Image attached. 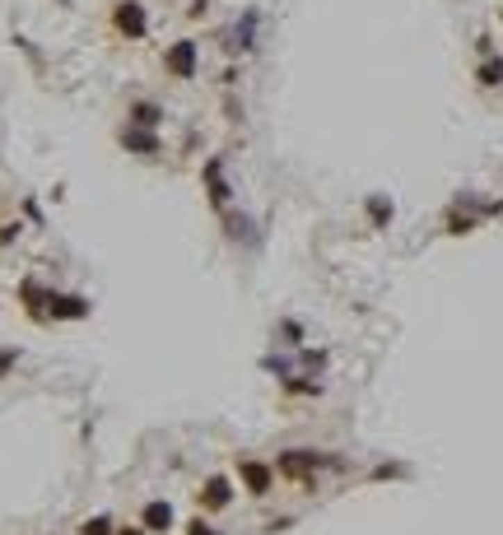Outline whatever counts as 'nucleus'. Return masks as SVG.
Segmentation results:
<instances>
[{
  "instance_id": "12",
  "label": "nucleus",
  "mask_w": 503,
  "mask_h": 535,
  "mask_svg": "<svg viewBox=\"0 0 503 535\" xmlns=\"http://www.w3.org/2000/svg\"><path fill=\"white\" fill-rule=\"evenodd\" d=\"M252 47H256V10L238 19V51H252Z\"/></svg>"
},
{
  "instance_id": "5",
  "label": "nucleus",
  "mask_w": 503,
  "mask_h": 535,
  "mask_svg": "<svg viewBox=\"0 0 503 535\" xmlns=\"http://www.w3.org/2000/svg\"><path fill=\"white\" fill-rule=\"evenodd\" d=\"M173 503L168 498H149V503L140 507V526H145V535H163V531H173Z\"/></svg>"
},
{
  "instance_id": "4",
  "label": "nucleus",
  "mask_w": 503,
  "mask_h": 535,
  "mask_svg": "<svg viewBox=\"0 0 503 535\" xmlns=\"http://www.w3.org/2000/svg\"><path fill=\"white\" fill-rule=\"evenodd\" d=\"M196 503H201V512H224V507L233 503V484H229L224 475H210L201 489H196Z\"/></svg>"
},
{
  "instance_id": "18",
  "label": "nucleus",
  "mask_w": 503,
  "mask_h": 535,
  "mask_svg": "<svg viewBox=\"0 0 503 535\" xmlns=\"http://www.w3.org/2000/svg\"><path fill=\"white\" fill-rule=\"evenodd\" d=\"M15 359H19V354H15V349H5V354H0V372H5V368L15 363Z\"/></svg>"
},
{
  "instance_id": "11",
  "label": "nucleus",
  "mask_w": 503,
  "mask_h": 535,
  "mask_svg": "<svg viewBox=\"0 0 503 535\" xmlns=\"http://www.w3.org/2000/svg\"><path fill=\"white\" fill-rule=\"evenodd\" d=\"M163 122V107L154 98H140V103H131V126H140V131H158Z\"/></svg>"
},
{
  "instance_id": "7",
  "label": "nucleus",
  "mask_w": 503,
  "mask_h": 535,
  "mask_svg": "<svg viewBox=\"0 0 503 535\" xmlns=\"http://www.w3.org/2000/svg\"><path fill=\"white\" fill-rule=\"evenodd\" d=\"M19 298H24V307H28L38 321L51 317V289H42L38 279H24V284H19Z\"/></svg>"
},
{
  "instance_id": "13",
  "label": "nucleus",
  "mask_w": 503,
  "mask_h": 535,
  "mask_svg": "<svg viewBox=\"0 0 503 535\" xmlns=\"http://www.w3.org/2000/svg\"><path fill=\"white\" fill-rule=\"evenodd\" d=\"M284 391H289V396H317L322 386H317L313 377H284Z\"/></svg>"
},
{
  "instance_id": "15",
  "label": "nucleus",
  "mask_w": 503,
  "mask_h": 535,
  "mask_svg": "<svg viewBox=\"0 0 503 535\" xmlns=\"http://www.w3.org/2000/svg\"><path fill=\"white\" fill-rule=\"evenodd\" d=\"M368 214H373V224H392V200L373 196V200H368Z\"/></svg>"
},
{
  "instance_id": "16",
  "label": "nucleus",
  "mask_w": 503,
  "mask_h": 535,
  "mask_svg": "<svg viewBox=\"0 0 503 535\" xmlns=\"http://www.w3.org/2000/svg\"><path fill=\"white\" fill-rule=\"evenodd\" d=\"M480 84H503V61H485V65H480Z\"/></svg>"
},
{
  "instance_id": "14",
  "label": "nucleus",
  "mask_w": 503,
  "mask_h": 535,
  "mask_svg": "<svg viewBox=\"0 0 503 535\" xmlns=\"http://www.w3.org/2000/svg\"><path fill=\"white\" fill-rule=\"evenodd\" d=\"M79 535H117V526H112V517H89L79 526Z\"/></svg>"
},
{
  "instance_id": "2",
  "label": "nucleus",
  "mask_w": 503,
  "mask_h": 535,
  "mask_svg": "<svg viewBox=\"0 0 503 535\" xmlns=\"http://www.w3.org/2000/svg\"><path fill=\"white\" fill-rule=\"evenodd\" d=\"M112 28L122 33L126 42H140L145 33H149V15H145L140 0H122L117 10H112Z\"/></svg>"
},
{
  "instance_id": "17",
  "label": "nucleus",
  "mask_w": 503,
  "mask_h": 535,
  "mask_svg": "<svg viewBox=\"0 0 503 535\" xmlns=\"http://www.w3.org/2000/svg\"><path fill=\"white\" fill-rule=\"evenodd\" d=\"M187 535H224V531H215V526H210L205 517H196V521L187 526Z\"/></svg>"
},
{
  "instance_id": "9",
  "label": "nucleus",
  "mask_w": 503,
  "mask_h": 535,
  "mask_svg": "<svg viewBox=\"0 0 503 535\" xmlns=\"http://www.w3.org/2000/svg\"><path fill=\"white\" fill-rule=\"evenodd\" d=\"M122 149H131V154H145V158H154L163 145H158V135L154 131H140V126H126L122 131Z\"/></svg>"
},
{
  "instance_id": "1",
  "label": "nucleus",
  "mask_w": 503,
  "mask_h": 535,
  "mask_svg": "<svg viewBox=\"0 0 503 535\" xmlns=\"http://www.w3.org/2000/svg\"><path fill=\"white\" fill-rule=\"evenodd\" d=\"M233 470H238V479H242V489H247L252 498H266L270 484H275V466L261 461V456H238Z\"/></svg>"
},
{
  "instance_id": "8",
  "label": "nucleus",
  "mask_w": 503,
  "mask_h": 535,
  "mask_svg": "<svg viewBox=\"0 0 503 535\" xmlns=\"http://www.w3.org/2000/svg\"><path fill=\"white\" fill-rule=\"evenodd\" d=\"M51 317L56 321H84L89 317V298H79V293H51Z\"/></svg>"
},
{
  "instance_id": "19",
  "label": "nucleus",
  "mask_w": 503,
  "mask_h": 535,
  "mask_svg": "<svg viewBox=\"0 0 503 535\" xmlns=\"http://www.w3.org/2000/svg\"><path fill=\"white\" fill-rule=\"evenodd\" d=\"M117 535H145V526H122Z\"/></svg>"
},
{
  "instance_id": "3",
  "label": "nucleus",
  "mask_w": 503,
  "mask_h": 535,
  "mask_svg": "<svg viewBox=\"0 0 503 535\" xmlns=\"http://www.w3.org/2000/svg\"><path fill=\"white\" fill-rule=\"evenodd\" d=\"M196 65H201V56H196V42L191 38H182V42L163 47V70L177 79H196Z\"/></svg>"
},
{
  "instance_id": "6",
  "label": "nucleus",
  "mask_w": 503,
  "mask_h": 535,
  "mask_svg": "<svg viewBox=\"0 0 503 535\" xmlns=\"http://www.w3.org/2000/svg\"><path fill=\"white\" fill-rule=\"evenodd\" d=\"M205 191H210V205L215 210H229V200H233V191H229V182H224V158H210L205 163Z\"/></svg>"
},
{
  "instance_id": "10",
  "label": "nucleus",
  "mask_w": 503,
  "mask_h": 535,
  "mask_svg": "<svg viewBox=\"0 0 503 535\" xmlns=\"http://www.w3.org/2000/svg\"><path fill=\"white\" fill-rule=\"evenodd\" d=\"M220 219H224V233H229L233 242H256V224H252L242 210H224Z\"/></svg>"
}]
</instances>
